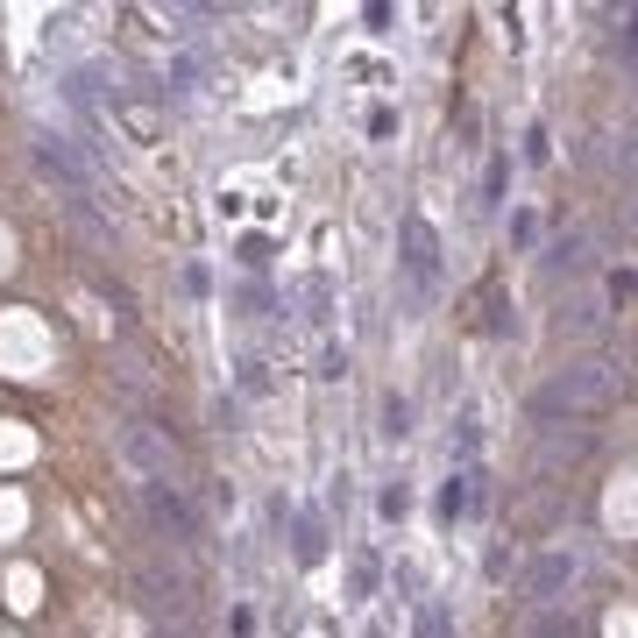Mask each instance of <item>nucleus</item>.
Wrapping results in <instances>:
<instances>
[{"label": "nucleus", "instance_id": "9b49d317", "mask_svg": "<svg viewBox=\"0 0 638 638\" xmlns=\"http://www.w3.org/2000/svg\"><path fill=\"white\" fill-rule=\"evenodd\" d=\"M461 511H468V475H447V490H440V518L454 525Z\"/></svg>", "mask_w": 638, "mask_h": 638}, {"label": "nucleus", "instance_id": "dca6fc26", "mask_svg": "<svg viewBox=\"0 0 638 638\" xmlns=\"http://www.w3.org/2000/svg\"><path fill=\"white\" fill-rule=\"evenodd\" d=\"M617 43H624V57L638 64V8H624V29H617Z\"/></svg>", "mask_w": 638, "mask_h": 638}, {"label": "nucleus", "instance_id": "0eeeda50", "mask_svg": "<svg viewBox=\"0 0 638 638\" xmlns=\"http://www.w3.org/2000/svg\"><path fill=\"white\" fill-rule=\"evenodd\" d=\"M291 553H298L305 568L319 561V553H327V539H319V518H298V525H291Z\"/></svg>", "mask_w": 638, "mask_h": 638}, {"label": "nucleus", "instance_id": "f03ea898", "mask_svg": "<svg viewBox=\"0 0 638 638\" xmlns=\"http://www.w3.org/2000/svg\"><path fill=\"white\" fill-rule=\"evenodd\" d=\"M121 468H128V483L142 490V483H178V454H171V440L164 433H156V426H121Z\"/></svg>", "mask_w": 638, "mask_h": 638}, {"label": "nucleus", "instance_id": "f8f14e48", "mask_svg": "<svg viewBox=\"0 0 638 638\" xmlns=\"http://www.w3.org/2000/svg\"><path fill=\"white\" fill-rule=\"evenodd\" d=\"M376 511H383V518H405V511H412V490H405V483H390V490L376 497Z\"/></svg>", "mask_w": 638, "mask_h": 638}, {"label": "nucleus", "instance_id": "423d86ee", "mask_svg": "<svg viewBox=\"0 0 638 638\" xmlns=\"http://www.w3.org/2000/svg\"><path fill=\"white\" fill-rule=\"evenodd\" d=\"M36 164H43V178H57V185L71 192V206L93 199V171L78 164V149H71L64 135H36Z\"/></svg>", "mask_w": 638, "mask_h": 638}, {"label": "nucleus", "instance_id": "39448f33", "mask_svg": "<svg viewBox=\"0 0 638 638\" xmlns=\"http://www.w3.org/2000/svg\"><path fill=\"white\" fill-rule=\"evenodd\" d=\"M135 497H142L149 525L164 532L171 546H192V539H199V518H192V504H185V490H178V483H142Z\"/></svg>", "mask_w": 638, "mask_h": 638}, {"label": "nucleus", "instance_id": "4468645a", "mask_svg": "<svg viewBox=\"0 0 638 638\" xmlns=\"http://www.w3.org/2000/svg\"><path fill=\"white\" fill-rule=\"evenodd\" d=\"M504 178H511V164H504V156H490V171H483V206H497Z\"/></svg>", "mask_w": 638, "mask_h": 638}, {"label": "nucleus", "instance_id": "f257e3e1", "mask_svg": "<svg viewBox=\"0 0 638 638\" xmlns=\"http://www.w3.org/2000/svg\"><path fill=\"white\" fill-rule=\"evenodd\" d=\"M610 383H617V369H610L603 355H589V362H575V369H561L553 383L532 390V419H582V412H603V405H610Z\"/></svg>", "mask_w": 638, "mask_h": 638}, {"label": "nucleus", "instance_id": "7ed1b4c3", "mask_svg": "<svg viewBox=\"0 0 638 638\" xmlns=\"http://www.w3.org/2000/svg\"><path fill=\"white\" fill-rule=\"evenodd\" d=\"M582 582V561H575V546H553V553H539V561L525 568V603L532 610H561V596Z\"/></svg>", "mask_w": 638, "mask_h": 638}, {"label": "nucleus", "instance_id": "6e6552de", "mask_svg": "<svg viewBox=\"0 0 638 638\" xmlns=\"http://www.w3.org/2000/svg\"><path fill=\"white\" fill-rule=\"evenodd\" d=\"M405 433H412V397L390 390V397H383V440H405Z\"/></svg>", "mask_w": 638, "mask_h": 638}, {"label": "nucleus", "instance_id": "20e7f679", "mask_svg": "<svg viewBox=\"0 0 638 638\" xmlns=\"http://www.w3.org/2000/svg\"><path fill=\"white\" fill-rule=\"evenodd\" d=\"M405 291H412V305H426L440 291V234L419 213H405Z\"/></svg>", "mask_w": 638, "mask_h": 638}, {"label": "nucleus", "instance_id": "1a4fd4ad", "mask_svg": "<svg viewBox=\"0 0 638 638\" xmlns=\"http://www.w3.org/2000/svg\"><path fill=\"white\" fill-rule=\"evenodd\" d=\"M419 638H454V617H447L440 596H426V610H419Z\"/></svg>", "mask_w": 638, "mask_h": 638}, {"label": "nucleus", "instance_id": "2eb2a0df", "mask_svg": "<svg viewBox=\"0 0 638 638\" xmlns=\"http://www.w3.org/2000/svg\"><path fill=\"white\" fill-rule=\"evenodd\" d=\"M596 327H603L596 305H575V312H568V334H596Z\"/></svg>", "mask_w": 638, "mask_h": 638}, {"label": "nucleus", "instance_id": "ddd939ff", "mask_svg": "<svg viewBox=\"0 0 638 638\" xmlns=\"http://www.w3.org/2000/svg\"><path fill=\"white\" fill-rule=\"evenodd\" d=\"M525 638H575V624H568L561 610H546V617H539V624H532Z\"/></svg>", "mask_w": 638, "mask_h": 638}, {"label": "nucleus", "instance_id": "9d476101", "mask_svg": "<svg viewBox=\"0 0 638 638\" xmlns=\"http://www.w3.org/2000/svg\"><path fill=\"white\" fill-rule=\"evenodd\" d=\"M575 263H582V234H568V242L546 249V277H561V270H575Z\"/></svg>", "mask_w": 638, "mask_h": 638}]
</instances>
